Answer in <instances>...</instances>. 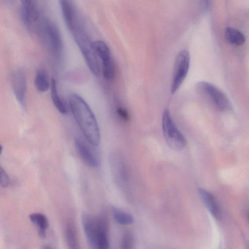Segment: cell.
<instances>
[{
    "instance_id": "6da1fadb",
    "label": "cell",
    "mask_w": 249,
    "mask_h": 249,
    "mask_svg": "<svg viewBox=\"0 0 249 249\" xmlns=\"http://www.w3.org/2000/svg\"><path fill=\"white\" fill-rule=\"evenodd\" d=\"M69 101L72 115L87 142L92 146L98 145L100 142V132L91 109L77 94L70 95Z\"/></svg>"
},
{
    "instance_id": "7a4b0ae2",
    "label": "cell",
    "mask_w": 249,
    "mask_h": 249,
    "mask_svg": "<svg viewBox=\"0 0 249 249\" xmlns=\"http://www.w3.org/2000/svg\"><path fill=\"white\" fill-rule=\"evenodd\" d=\"M82 224L88 242L92 248H108V223L105 215H92L85 213L82 215Z\"/></svg>"
},
{
    "instance_id": "3957f363",
    "label": "cell",
    "mask_w": 249,
    "mask_h": 249,
    "mask_svg": "<svg viewBox=\"0 0 249 249\" xmlns=\"http://www.w3.org/2000/svg\"><path fill=\"white\" fill-rule=\"evenodd\" d=\"M89 69L95 76L100 74L98 55L93 42L82 24L71 33Z\"/></svg>"
},
{
    "instance_id": "277c9868",
    "label": "cell",
    "mask_w": 249,
    "mask_h": 249,
    "mask_svg": "<svg viewBox=\"0 0 249 249\" xmlns=\"http://www.w3.org/2000/svg\"><path fill=\"white\" fill-rule=\"evenodd\" d=\"M43 43L54 55L60 57L63 50V42L57 26L52 21L42 20L38 31Z\"/></svg>"
},
{
    "instance_id": "5b68a950",
    "label": "cell",
    "mask_w": 249,
    "mask_h": 249,
    "mask_svg": "<svg viewBox=\"0 0 249 249\" xmlns=\"http://www.w3.org/2000/svg\"><path fill=\"white\" fill-rule=\"evenodd\" d=\"M162 127L165 140L168 146L175 151H180L187 145V141L177 127L168 109L162 114Z\"/></svg>"
},
{
    "instance_id": "8992f818",
    "label": "cell",
    "mask_w": 249,
    "mask_h": 249,
    "mask_svg": "<svg viewBox=\"0 0 249 249\" xmlns=\"http://www.w3.org/2000/svg\"><path fill=\"white\" fill-rule=\"evenodd\" d=\"M197 91L207 99L217 109L225 111L231 107L227 96L213 85L205 81H201L196 85Z\"/></svg>"
},
{
    "instance_id": "52a82bcc",
    "label": "cell",
    "mask_w": 249,
    "mask_h": 249,
    "mask_svg": "<svg viewBox=\"0 0 249 249\" xmlns=\"http://www.w3.org/2000/svg\"><path fill=\"white\" fill-rule=\"evenodd\" d=\"M190 57L186 50L180 51L177 55L174 66L171 83V93L175 94L185 79L189 69Z\"/></svg>"
},
{
    "instance_id": "ba28073f",
    "label": "cell",
    "mask_w": 249,
    "mask_h": 249,
    "mask_svg": "<svg viewBox=\"0 0 249 249\" xmlns=\"http://www.w3.org/2000/svg\"><path fill=\"white\" fill-rule=\"evenodd\" d=\"M94 46L98 56L102 62V73L107 80H111L115 75L114 64L111 58L109 48L103 41L94 42Z\"/></svg>"
},
{
    "instance_id": "9c48e42d",
    "label": "cell",
    "mask_w": 249,
    "mask_h": 249,
    "mask_svg": "<svg viewBox=\"0 0 249 249\" xmlns=\"http://www.w3.org/2000/svg\"><path fill=\"white\" fill-rule=\"evenodd\" d=\"M59 3L65 23L71 33L82 23L81 18L72 0H59Z\"/></svg>"
},
{
    "instance_id": "30bf717a",
    "label": "cell",
    "mask_w": 249,
    "mask_h": 249,
    "mask_svg": "<svg viewBox=\"0 0 249 249\" xmlns=\"http://www.w3.org/2000/svg\"><path fill=\"white\" fill-rule=\"evenodd\" d=\"M12 87L14 95L23 109H26V78L23 70L15 71L12 75Z\"/></svg>"
},
{
    "instance_id": "8fae6325",
    "label": "cell",
    "mask_w": 249,
    "mask_h": 249,
    "mask_svg": "<svg viewBox=\"0 0 249 249\" xmlns=\"http://www.w3.org/2000/svg\"><path fill=\"white\" fill-rule=\"evenodd\" d=\"M75 145L79 155L87 164L92 167L100 166V159L83 141L79 138L75 139Z\"/></svg>"
},
{
    "instance_id": "7c38bea8",
    "label": "cell",
    "mask_w": 249,
    "mask_h": 249,
    "mask_svg": "<svg viewBox=\"0 0 249 249\" xmlns=\"http://www.w3.org/2000/svg\"><path fill=\"white\" fill-rule=\"evenodd\" d=\"M21 3V14L22 20L36 23L40 19V14L35 0H20Z\"/></svg>"
},
{
    "instance_id": "4fadbf2b",
    "label": "cell",
    "mask_w": 249,
    "mask_h": 249,
    "mask_svg": "<svg viewBox=\"0 0 249 249\" xmlns=\"http://www.w3.org/2000/svg\"><path fill=\"white\" fill-rule=\"evenodd\" d=\"M198 191L205 205L211 214L215 218L220 219L221 212L214 196L210 192L203 188H199Z\"/></svg>"
},
{
    "instance_id": "5bb4252c",
    "label": "cell",
    "mask_w": 249,
    "mask_h": 249,
    "mask_svg": "<svg viewBox=\"0 0 249 249\" xmlns=\"http://www.w3.org/2000/svg\"><path fill=\"white\" fill-rule=\"evenodd\" d=\"M51 94L52 101L57 110L62 114L68 112V107L65 101L59 96L57 88L56 81L52 79L51 82Z\"/></svg>"
},
{
    "instance_id": "9a60e30c",
    "label": "cell",
    "mask_w": 249,
    "mask_h": 249,
    "mask_svg": "<svg viewBox=\"0 0 249 249\" xmlns=\"http://www.w3.org/2000/svg\"><path fill=\"white\" fill-rule=\"evenodd\" d=\"M29 219L37 227L40 237L44 238L46 237V231L49 226L47 217L43 213H36L31 214Z\"/></svg>"
},
{
    "instance_id": "2e32d148",
    "label": "cell",
    "mask_w": 249,
    "mask_h": 249,
    "mask_svg": "<svg viewBox=\"0 0 249 249\" xmlns=\"http://www.w3.org/2000/svg\"><path fill=\"white\" fill-rule=\"evenodd\" d=\"M34 83L36 88L40 92H46L51 86L48 74L42 70H38L36 73Z\"/></svg>"
},
{
    "instance_id": "e0dca14e",
    "label": "cell",
    "mask_w": 249,
    "mask_h": 249,
    "mask_svg": "<svg viewBox=\"0 0 249 249\" xmlns=\"http://www.w3.org/2000/svg\"><path fill=\"white\" fill-rule=\"evenodd\" d=\"M225 37L227 42L234 45H241L245 41L244 35L238 30L231 27L225 29Z\"/></svg>"
},
{
    "instance_id": "ac0fdd59",
    "label": "cell",
    "mask_w": 249,
    "mask_h": 249,
    "mask_svg": "<svg viewBox=\"0 0 249 249\" xmlns=\"http://www.w3.org/2000/svg\"><path fill=\"white\" fill-rule=\"evenodd\" d=\"M65 237L69 248H79V242L76 229L71 222H68L65 227Z\"/></svg>"
},
{
    "instance_id": "d6986e66",
    "label": "cell",
    "mask_w": 249,
    "mask_h": 249,
    "mask_svg": "<svg viewBox=\"0 0 249 249\" xmlns=\"http://www.w3.org/2000/svg\"><path fill=\"white\" fill-rule=\"evenodd\" d=\"M112 213L114 219L116 223L120 225H129L133 222L134 219L132 215L120 208L113 207Z\"/></svg>"
},
{
    "instance_id": "ffe728a7",
    "label": "cell",
    "mask_w": 249,
    "mask_h": 249,
    "mask_svg": "<svg viewBox=\"0 0 249 249\" xmlns=\"http://www.w3.org/2000/svg\"><path fill=\"white\" fill-rule=\"evenodd\" d=\"M134 237L129 232H125L123 236L121 241V248L124 249H129L133 248L134 245Z\"/></svg>"
},
{
    "instance_id": "44dd1931",
    "label": "cell",
    "mask_w": 249,
    "mask_h": 249,
    "mask_svg": "<svg viewBox=\"0 0 249 249\" xmlns=\"http://www.w3.org/2000/svg\"><path fill=\"white\" fill-rule=\"evenodd\" d=\"M0 185L3 187H7L10 184V178L9 177L5 171L4 169L0 166Z\"/></svg>"
},
{
    "instance_id": "7402d4cb",
    "label": "cell",
    "mask_w": 249,
    "mask_h": 249,
    "mask_svg": "<svg viewBox=\"0 0 249 249\" xmlns=\"http://www.w3.org/2000/svg\"><path fill=\"white\" fill-rule=\"evenodd\" d=\"M116 112L119 118L123 121H127L129 120V113L125 108L122 107H119L117 108Z\"/></svg>"
},
{
    "instance_id": "603a6c76",
    "label": "cell",
    "mask_w": 249,
    "mask_h": 249,
    "mask_svg": "<svg viewBox=\"0 0 249 249\" xmlns=\"http://www.w3.org/2000/svg\"><path fill=\"white\" fill-rule=\"evenodd\" d=\"M246 217L248 221L249 222V209H248L246 212Z\"/></svg>"
}]
</instances>
